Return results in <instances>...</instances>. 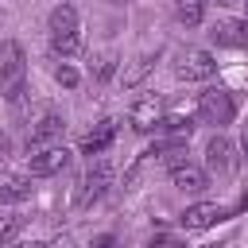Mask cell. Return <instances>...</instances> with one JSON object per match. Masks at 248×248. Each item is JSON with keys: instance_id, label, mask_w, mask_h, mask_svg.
Returning a JSON list of instances; mask_svg holds the SVG:
<instances>
[{"instance_id": "cell-1", "label": "cell", "mask_w": 248, "mask_h": 248, "mask_svg": "<svg viewBox=\"0 0 248 248\" xmlns=\"http://www.w3.org/2000/svg\"><path fill=\"white\" fill-rule=\"evenodd\" d=\"M0 97L8 108H23L27 101V54L19 39L0 43Z\"/></svg>"}, {"instance_id": "cell-2", "label": "cell", "mask_w": 248, "mask_h": 248, "mask_svg": "<svg viewBox=\"0 0 248 248\" xmlns=\"http://www.w3.org/2000/svg\"><path fill=\"white\" fill-rule=\"evenodd\" d=\"M46 43L58 58H74L81 50V16L74 4H58L46 16Z\"/></svg>"}, {"instance_id": "cell-3", "label": "cell", "mask_w": 248, "mask_h": 248, "mask_svg": "<svg viewBox=\"0 0 248 248\" xmlns=\"http://www.w3.org/2000/svg\"><path fill=\"white\" fill-rule=\"evenodd\" d=\"M198 116L221 132L225 124L236 120V101H232V93L221 89V85H209L205 93H198Z\"/></svg>"}, {"instance_id": "cell-4", "label": "cell", "mask_w": 248, "mask_h": 248, "mask_svg": "<svg viewBox=\"0 0 248 248\" xmlns=\"http://www.w3.org/2000/svg\"><path fill=\"white\" fill-rule=\"evenodd\" d=\"M217 74V58L205 46H186L174 58V78L178 81H209Z\"/></svg>"}, {"instance_id": "cell-5", "label": "cell", "mask_w": 248, "mask_h": 248, "mask_svg": "<svg viewBox=\"0 0 248 248\" xmlns=\"http://www.w3.org/2000/svg\"><path fill=\"white\" fill-rule=\"evenodd\" d=\"M74 151L66 143H50V147H39V151H27V174L31 178H54L70 167Z\"/></svg>"}, {"instance_id": "cell-6", "label": "cell", "mask_w": 248, "mask_h": 248, "mask_svg": "<svg viewBox=\"0 0 248 248\" xmlns=\"http://www.w3.org/2000/svg\"><path fill=\"white\" fill-rule=\"evenodd\" d=\"M163 120H167V105H163L159 93H143L128 108V124L136 132H155V128H163Z\"/></svg>"}, {"instance_id": "cell-7", "label": "cell", "mask_w": 248, "mask_h": 248, "mask_svg": "<svg viewBox=\"0 0 248 248\" xmlns=\"http://www.w3.org/2000/svg\"><path fill=\"white\" fill-rule=\"evenodd\" d=\"M108 186H112V163H93L81 178H78V205L81 209H89L93 202H101L105 194H108Z\"/></svg>"}, {"instance_id": "cell-8", "label": "cell", "mask_w": 248, "mask_h": 248, "mask_svg": "<svg viewBox=\"0 0 248 248\" xmlns=\"http://www.w3.org/2000/svg\"><path fill=\"white\" fill-rule=\"evenodd\" d=\"M62 132H66V116H62V112H54V108L39 112V116L31 120V128H27V151L50 147V143H54Z\"/></svg>"}, {"instance_id": "cell-9", "label": "cell", "mask_w": 248, "mask_h": 248, "mask_svg": "<svg viewBox=\"0 0 248 248\" xmlns=\"http://www.w3.org/2000/svg\"><path fill=\"white\" fill-rule=\"evenodd\" d=\"M225 217H229V205H221V202H194V205L182 209L178 225H182L186 232H202V229H213V225L225 221Z\"/></svg>"}, {"instance_id": "cell-10", "label": "cell", "mask_w": 248, "mask_h": 248, "mask_svg": "<svg viewBox=\"0 0 248 248\" xmlns=\"http://www.w3.org/2000/svg\"><path fill=\"white\" fill-rule=\"evenodd\" d=\"M236 163H240V159H236V143H232L229 136H221V132H217V136L205 143V170L225 178V174H232V170H236Z\"/></svg>"}, {"instance_id": "cell-11", "label": "cell", "mask_w": 248, "mask_h": 248, "mask_svg": "<svg viewBox=\"0 0 248 248\" xmlns=\"http://www.w3.org/2000/svg\"><path fill=\"white\" fill-rule=\"evenodd\" d=\"M209 39H213L217 46L240 50V46H248V19H240V16H225V19H217V23L209 27Z\"/></svg>"}, {"instance_id": "cell-12", "label": "cell", "mask_w": 248, "mask_h": 248, "mask_svg": "<svg viewBox=\"0 0 248 248\" xmlns=\"http://www.w3.org/2000/svg\"><path fill=\"white\" fill-rule=\"evenodd\" d=\"M170 186H174V190H186V194H202V190L209 186V170L182 159V163L170 167Z\"/></svg>"}, {"instance_id": "cell-13", "label": "cell", "mask_w": 248, "mask_h": 248, "mask_svg": "<svg viewBox=\"0 0 248 248\" xmlns=\"http://www.w3.org/2000/svg\"><path fill=\"white\" fill-rule=\"evenodd\" d=\"M112 140H116V120H112V116H101V120L81 136L78 151H81V155H101V151H108Z\"/></svg>"}, {"instance_id": "cell-14", "label": "cell", "mask_w": 248, "mask_h": 248, "mask_svg": "<svg viewBox=\"0 0 248 248\" xmlns=\"http://www.w3.org/2000/svg\"><path fill=\"white\" fill-rule=\"evenodd\" d=\"M31 174H0V205H19L31 198Z\"/></svg>"}, {"instance_id": "cell-15", "label": "cell", "mask_w": 248, "mask_h": 248, "mask_svg": "<svg viewBox=\"0 0 248 248\" xmlns=\"http://www.w3.org/2000/svg\"><path fill=\"white\" fill-rule=\"evenodd\" d=\"M155 62H159V50H143V54H136V58H132V66L120 74V81H124V85H140V81L151 74V66H155Z\"/></svg>"}, {"instance_id": "cell-16", "label": "cell", "mask_w": 248, "mask_h": 248, "mask_svg": "<svg viewBox=\"0 0 248 248\" xmlns=\"http://www.w3.org/2000/svg\"><path fill=\"white\" fill-rule=\"evenodd\" d=\"M174 16L182 27H198L205 16V0H174Z\"/></svg>"}, {"instance_id": "cell-17", "label": "cell", "mask_w": 248, "mask_h": 248, "mask_svg": "<svg viewBox=\"0 0 248 248\" xmlns=\"http://www.w3.org/2000/svg\"><path fill=\"white\" fill-rule=\"evenodd\" d=\"M54 81L62 85V89H78V81H81V74L70 66V62H62V66H54Z\"/></svg>"}, {"instance_id": "cell-18", "label": "cell", "mask_w": 248, "mask_h": 248, "mask_svg": "<svg viewBox=\"0 0 248 248\" xmlns=\"http://www.w3.org/2000/svg\"><path fill=\"white\" fill-rule=\"evenodd\" d=\"M19 229H23V217H4V221H0V248H4L8 240H16Z\"/></svg>"}, {"instance_id": "cell-19", "label": "cell", "mask_w": 248, "mask_h": 248, "mask_svg": "<svg viewBox=\"0 0 248 248\" xmlns=\"http://www.w3.org/2000/svg\"><path fill=\"white\" fill-rule=\"evenodd\" d=\"M112 70H116V54H97V66H93V78H112Z\"/></svg>"}, {"instance_id": "cell-20", "label": "cell", "mask_w": 248, "mask_h": 248, "mask_svg": "<svg viewBox=\"0 0 248 248\" xmlns=\"http://www.w3.org/2000/svg\"><path fill=\"white\" fill-rule=\"evenodd\" d=\"M116 244H120V240H116L112 232H101V236H93V240H89V248H116Z\"/></svg>"}, {"instance_id": "cell-21", "label": "cell", "mask_w": 248, "mask_h": 248, "mask_svg": "<svg viewBox=\"0 0 248 248\" xmlns=\"http://www.w3.org/2000/svg\"><path fill=\"white\" fill-rule=\"evenodd\" d=\"M147 248H174V240H170V236H155Z\"/></svg>"}, {"instance_id": "cell-22", "label": "cell", "mask_w": 248, "mask_h": 248, "mask_svg": "<svg viewBox=\"0 0 248 248\" xmlns=\"http://www.w3.org/2000/svg\"><path fill=\"white\" fill-rule=\"evenodd\" d=\"M240 151H244V163H248V124H244V132H240Z\"/></svg>"}, {"instance_id": "cell-23", "label": "cell", "mask_w": 248, "mask_h": 248, "mask_svg": "<svg viewBox=\"0 0 248 248\" xmlns=\"http://www.w3.org/2000/svg\"><path fill=\"white\" fill-rule=\"evenodd\" d=\"M221 8H236V4H248V0H217Z\"/></svg>"}, {"instance_id": "cell-24", "label": "cell", "mask_w": 248, "mask_h": 248, "mask_svg": "<svg viewBox=\"0 0 248 248\" xmlns=\"http://www.w3.org/2000/svg\"><path fill=\"white\" fill-rule=\"evenodd\" d=\"M19 248H46V244H43V240H35V244H19Z\"/></svg>"}, {"instance_id": "cell-25", "label": "cell", "mask_w": 248, "mask_h": 248, "mask_svg": "<svg viewBox=\"0 0 248 248\" xmlns=\"http://www.w3.org/2000/svg\"><path fill=\"white\" fill-rule=\"evenodd\" d=\"M0 155H4V140H0Z\"/></svg>"}, {"instance_id": "cell-26", "label": "cell", "mask_w": 248, "mask_h": 248, "mask_svg": "<svg viewBox=\"0 0 248 248\" xmlns=\"http://www.w3.org/2000/svg\"><path fill=\"white\" fill-rule=\"evenodd\" d=\"M112 4H124V0H112Z\"/></svg>"}]
</instances>
